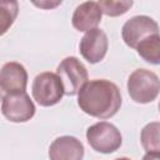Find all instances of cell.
<instances>
[{
	"instance_id": "1",
	"label": "cell",
	"mask_w": 160,
	"mask_h": 160,
	"mask_svg": "<svg viewBox=\"0 0 160 160\" xmlns=\"http://www.w3.org/2000/svg\"><path fill=\"white\" fill-rule=\"evenodd\" d=\"M80 109L94 118L109 119L121 106V94L116 84L106 79L88 81L78 94Z\"/></svg>"
},
{
	"instance_id": "2",
	"label": "cell",
	"mask_w": 160,
	"mask_h": 160,
	"mask_svg": "<svg viewBox=\"0 0 160 160\" xmlns=\"http://www.w3.org/2000/svg\"><path fill=\"white\" fill-rule=\"evenodd\" d=\"M128 92L135 102H151L160 92V79L151 70L136 69L128 79Z\"/></svg>"
},
{
	"instance_id": "3",
	"label": "cell",
	"mask_w": 160,
	"mask_h": 160,
	"mask_svg": "<svg viewBox=\"0 0 160 160\" xmlns=\"http://www.w3.org/2000/svg\"><path fill=\"white\" fill-rule=\"evenodd\" d=\"M34 100L41 106H52L65 95L64 85L56 72L44 71L35 76L31 86Z\"/></svg>"
},
{
	"instance_id": "4",
	"label": "cell",
	"mask_w": 160,
	"mask_h": 160,
	"mask_svg": "<svg viewBox=\"0 0 160 160\" xmlns=\"http://www.w3.org/2000/svg\"><path fill=\"white\" fill-rule=\"evenodd\" d=\"M86 140L98 152L111 154L116 151L122 142L119 129L108 121H100L88 128Z\"/></svg>"
},
{
	"instance_id": "5",
	"label": "cell",
	"mask_w": 160,
	"mask_h": 160,
	"mask_svg": "<svg viewBox=\"0 0 160 160\" xmlns=\"http://www.w3.org/2000/svg\"><path fill=\"white\" fill-rule=\"evenodd\" d=\"M56 74L61 79L65 95L72 96L79 94L81 88L88 82L89 75L84 64L75 56H68L58 65Z\"/></svg>"
},
{
	"instance_id": "6",
	"label": "cell",
	"mask_w": 160,
	"mask_h": 160,
	"mask_svg": "<svg viewBox=\"0 0 160 160\" xmlns=\"http://www.w3.org/2000/svg\"><path fill=\"white\" fill-rule=\"evenodd\" d=\"M160 32L158 22L146 15H136L125 21L121 29V36L124 42L132 49L146 38L151 35H158Z\"/></svg>"
},
{
	"instance_id": "7",
	"label": "cell",
	"mask_w": 160,
	"mask_h": 160,
	"mask_svg": "<svg viewBox=\"0 0 160 160\" xmlns=\"http://www.w3.org/2000/svg\"><path fill=\"white\" fill-rule=\"evenodd\" d=\"M36 108L26 92L4 94L1 112L11 122H26L35 115Z\"/></svg>"
},
{
	"instance_id": "8",
	"label": "cell",
	"mask_w": 160,
	"mask_h": 160,
	"mask_svg": "<svg viewBox=\"0 0 160 160\" xmlns=\"http://www.w3.org/2000/svg\"><path fill=\"white\" fill-rule=\"evenodd\" d=\"M79 49L81 56L88 62L90 64L100 62L105 58L109 49L108 36L101 29L95 28L85 32V35L80 40Z\"/></svg>"
},
{
	"instance_id": "9",
	"label": "cell",
	"mask_w": 160,
	"mask_h": 160,
	"mask_svg": "<svg viewBox=\"0 0 160 160\" xmlns=\"http://www.w3.org/2000/svg\"><path fill=\"white\" fill-rule=\"evenodd\" d=\"M28 72L20 62L9 61L2 65L0 71V86L4 94L26 92Z\"/></svg>"
},
{
	"instance_id": "10",
	"label": "cell",
	"mask_w": 160,
	"mask_h": 160,
	"mask_svg": "<svg viewBox=\"0 0 160 160\" xmlns=\"http://www.w3.org/2000/svg\"><path fill=\"white\" fill-rule=\"evenodd\" d=\"M84 145L75 136L65 135L56 138L49 148L50 160H82Z\"/></svg>"
},
{
	"instance_id": "11",
	"label": "cell",
	"mask_w": 160,
	"mask_h": 160,
	"mask_svg": "<svg viewBox=\"0 0 160 160\" xmlns=\"http://www.w3.org/2000/svg\"><path fill=\"white\" fill-rule=\"evenodd\" d=\"M102 11L96 1H85L76 6L71 24L78 31H90L95 29L101 21Z\"/></svg>"
},
{
	"instance_id": "12",
	"label": "cell",
	"mask_w": 160,
	"mask_h": 160,
	"mask_svg": "<svg viewBox=\"0 0 160 160\" xmlns=\"http://www.w3.org/2000/svg\"><path fill=\"white\" fill-rule=\"evenodd\" d=\"M142 60L152 65H160V35H151L144 39L136 48Z\"/></svg>"
},
{
	"instance_id": "13",
	"label": "cell",
	"mask_w": 160,
	"mask_h": 160,
	"mask_svg": "<svg viewBox=\"0 0 160 160\" xmlns=\"http://www.w3.org/2000/svg\"><path fill=\"white\" fill-rule=\"evenodd\" d=\"M140 141L146 152H160V122L146 124L141 130Z\"/></svg>"
},
{
	"instance_id": "14",
	"label": "cell",
	"mask_w": 160,
	"mask_h": 160,
	"mask_svg": "<svg viewBox=\"0 0 160 160\" xmlns=\"http://www.w3.org/2000/svg\"><path fill=\"white\" fill-rule=\"evenodd\" d=\"M132 1L130 0H121V1H114V0H100L99 6L102 11V14L108 16H120L125 14L131 6Z\"/></svg>"
},
{
	"instance_id": "15",
	"label": "cell",
	"mask_w": 160,
	"mask_h": 160,
	"mask_svg": "<svg viewBox=\"0 0 160 160\" xmlns=\"http://www.w3.org/2000/svg\"><path fill=\"white\" fill-rule=\"evenodd\" d=\"M0 9H1V34H5L8 28L12 25L18 15V2L2 1L0 4Z\"/></svg>"
},
{
	"instance_id": "16",
	"label": "cell",
	"mask_w": 160,
	"mask_h": 160,
	"mask_svg": "<svg viewBox=\"0 0 160 160\" xmlns=\"http://www.w3.org/2000/svg\"><path fill=\"white\" fill-rule=\"evenodd\" d=\"M142 160H160V152H146Z\"/></svg>"
},
{
	"instance_id": "17",
	"label": "cell",
	"mask_w": 160,
	"mask_h": 160,
	"mask_svg": "<svg viewBox=\"0 0 160 160\" xmlns=\"http://www.w3.org/2000/svg\"><path fill=\"white\" fill-rule=\"evenodd\" d=\"M116 160H130L129 158H119V159H116Z\"/></svg>"
},
{
	"instance_id": "18",
	"label": "cell",
	"mask_w": 160,
	"mask_h": 160,
	"mask_svg": "<svg viewBox=\"0 0 160 160\" xmlns=\"http://www.w3.org/2000/svg\"><path fill=\"white\" fill-rule=\"evenodd\" d=\"M158 108H159V111H160V101H159V106Z\"/></svg>"
}]
</instances>
